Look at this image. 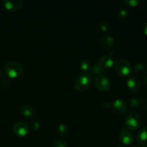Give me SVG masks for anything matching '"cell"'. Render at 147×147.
<instances>
[{
    "mask_svg": "<svg viewBox=\"0 0 147 147\" xmlns=\"http://www.w3.org/2000/svg\"><path fill=\"white\" fill-rule=\"evenodd\" d=\"M93 82L92 76L89 73H83L79 75L74 83L75 88L78 91L84 92L90 88Z\"/></svg>",
    "mask_w": 147,
    "mask_h": 147,
    "instance_id": "obj_1",
    "label": "cell"
},
{
    "mask_svg": "<svg viewBox=\"0 0 147 147\" xmlns=\"http://www.w3.org/2000/svg\"><path fill=\"white\" fill-rule=\"evenodd\" d=\"M24 72L22 65L18 62L10 61L4 65V73L10 78H15L21 76Z\"/></svg>",
    "mask_w": 147,
    "mask_h": 147,
    "instance_id": "obj_2",
    "label": "cell"
},
{
    "mask_svg": "<svg viewBox=\"0 0 147 147\" xmlns=\"http://www.w3.org/2000/svg\"><path fill=\"white\" fill-rule=\"evenodd\" d=\"M116 73L121 77L129 76L132 71V67L130 62L125 58H120L116 61L115 65Z\"/></svg>",
    "mask_w": 147,
    "mask_h": 147,
    "instance_id": "obj_3",
    "label": "cell"
},
{
    "mask_svg": "<svg viewBox=\"0 0 147 147\" xmlns=\"http://www.w3.org/2000/svg\"><path fill=\"white\" fill-rule=\"evenodd\" d=\"M126 129L130 131H135L139 129L142 124V119L139 115L135 112H131L126 115L124 120Z\"/></svg>",
    "mask_w": 147,
    "mask_h": 147,
    "instance_id": "obj_4",
    "label": "cell"
},
{
    "mask_svg": "<svg viewBox=\"0 0 147 147\" xmlns=\"http://www.w3.org/2000/svg\"><path fill=\"white\" fill-rule=\"evenodd\" d=\"M95 86L100 91L107 92L111 88V82L106 76L99 74L97 75L95 78Z\"/></svg>",
    "mask_w": 147,
    "mask_h": 147,
    "instance_id": "obj_5",
    "label": "cell"
},
{
    "mask_svg": "<svg viewBox=\"0 0 147 147\" xmlns=\"http://www.w3.org/2000/svg\"><path fill=\"white\" fill-rule=\"evenodd\" d=\"M113 51L109 53V55H103L98 59L97 63V65L100 67L102 71H105L106 70L110 69L113 65Z\"/></svg>",
    "mask_w": 147,
    "mask_h": 147,
    "instance_id": "obj_6",
    "label": "cell"
},
{
    "mask_svg": "<svg viewBox=\"0 0 147 147\" xmlns=\"http://www.w3.org/2000/svg\"><path fill=\"white\" fill-rule=\"evenodd\" d=\"M30 128L26 122L19 121L14 123L12 126V131L15 135L18 136H25L28 134Z\"/></svg>",
    "mask_w": 147,
    "mask_h": 147,
    "instance_id": "obj_7",
    "label": "cell"
},
{
    "mask_svg": "<svg viewBox=\"0 0 147 147\" xmlns=\"http://www.w3.org/2000/svg\"><path fill=\"white\" fill-rule=\"evenodd\" d=\"M119 140L125 145H131L134 142V136L130 130L123 128L119 134Z\"/></svg>",
    "mask_w": 147,
    "mask_h": 147,
    "instance_id": "obj_8",
    "label": "cell"
},
{
    "mask_svg": "<svg viewBox=\"0 0 147 147\" xmlns=\"http://www.w3.org/2000/svg\"><path fill=\"white\" fill-rule=\"evenodd\" d=\"M111 109L113 113L117 115H121L127 111V103L122 99H116L111 103Z\"/></svg>",
    "mask_w": 147,
    "mask_h": 147,
    "instance_id": "obj_9",
    "label": "cell"
},
{
    "mask_svg": "<svg viewBox=\"0 0 147 147\" xmlns=\"http://www.w3.org/2000/svg\"><path fill=\"white\" fill-rule=\"evenodd\" d=\"M114 43V38L109 34H106L102 36L100 40V46L103 50H107L112 47Z\"/></svg>",
    "mask_w": 147,
    "mask_h": 147,
    "instance_id": "obj_10",
    "label": "cell"
},
{
    "mask_svg": "<svg viewBox=\"0 0 147 147\" xmlns=\"http://www.w3.org/2000/svg\"><path fill=\"white\" fill-rule=\"evenodd\" d=\"M20 113L25 117H33L36 113V109L32 105L28 103H24L22 105L20 109Z\"/></svg>",
    "mask_w": 147,
    "mask_h": 147,
    "instance_id": "obj_11",
    "label": "cell"
},
{
    "mask_svg": "<svg viewBox=\"0 0 147 147\" xmlns=\"http://www.w3.org/2000/svg\"><path fill=\"white\" fill-rule=\"evenodd\" d=\"M126 85H127L128 88L131 92H136L140 88V80L136 76H131L128 79Z\"/></svg>",
    "mask_w": 147,
    "mask_h": 147,
    "instance_id": "obj_12",
    "label": "cell"
},
{
    "mask_svg": "<svg viewBox=\"0 0 147 147\" xmlns=\"http://www.w3.org/2000/svg\"><path fill=\"white\" fill-rule=\"evenodd\" d=\"M136 139L141 146L147 147V126L139 129L136 134Z\"/></svg>",
    "mask_w": 147,
    "mask_h": 147,
    "instance_id": "obj_13",
    "label": "cell"
},
{
    "mask_svg": "<svg viewBox=\"0 0 147 147\" xmlns=\"http://www.w3.org/2000/svg\"><path fill=\"white\" fill-rule=\"evenodd\" d=\"M3 3L5 8L11 11H17L22 5V1L20 0H5Z\"/></svg>",
    "mask_w": 147,
    "mask_h": 147,
    "instance_id": "obj_14",
    "label": "cell"
},
{
    "mask_svg": "<svg viewBox=\"0 0 147 147\" xmlns=\"http://www.w3.org/2000/svg\"><path fill=\"white\" fill-rule=\"evenodd\" d=\"M133 70L136 74H146L147 73V66L143 63H137L134 66Z\"/></svg>",
    "mask_w": 147,
    "mask_h": 147,
    "instance_id": "obj_15",
    "label": "cell"
},
{
    "mask_svg": "<svg viewBox=\"0 0 147 147\" xmlns=\"http://www.w3.org/2000/svg\"><path fill=\"white\" fill-rule=\"evenodd\" d=\"M90 67H91V64H90V62L88 60H83L80 63V67L82 70L83 71H88V70H90Z\"/></svg>",
    "mask_w": 147,
    "mask_h": 147,
    "instance_id": "obj_16",
    "label": "cell"
},
{
    "mask_svg": "<svg viewBox=\"0 0 147 147\" xmlns=\"http://www.w3.org/2000/svg\"><path fill=\"white\" fill-rule=\"evenodd\" d=\"M128 16H129L128 11L127 10L125 9H121L119 11V13H118V18L120 20H121V21L126 20Z\"/></svg>",
    "mask_w": 147,
    "mask_h": 147,
    "instance_id": "obj_17",
    "label": "cell"
},
{
    "mask_svg": "<svg viewBox=\"0 0 147 147\" xmlns=\"http://www.w3.org/2000/svg\"><path fill=\"white\" fill-rule=\"evenodd\" d=\"M142 105V103H141L140 100L137 98H131L129 100V106H131L133 109H135V108H139L140 107V106Z\"/></svg>",
    "mask_w": 147,
    "mask_h": 147,
    "instance_id": "obj_18",
    "label": "cell"
},
{
    "mask_svg": "<svg viewBox=\"0 0 147 147\" xmlns=\"http://www.w3.org/2000/svg\"><path fill=\"white\" fill-rule=\"evenodd\" d=\"M53 147H68V144L63 139H58L54 142Z\"/></svg>",
    "mask_w": 147,
    "mask_h": 147,
    "instance_id": "obj_19",
    "label": "cell"
},
{
    "mask_svg": "<svg viewBox=\"0 0 147 147\" xmlns=\"http://www.w3.org/2000/svg\"><path fill=\"white\" fill-rule=\"evenodd\" d=\"M67 130H68L67 126L65 124H63V123L59 125L58 127H57V131H58V133L61 135L66 134L67 132Z\"/></svg>",
    "mask_w": 147,
    "mask_h": 147,
    "instance_id": "obj_20",
    "label": "cell"
},
{
    "mask_svg": "<svg viewBox=\"0 0 147 147\" xmlns=\"http://www.w3.org/2000/svg\"><path fill=\"white\" fill-rule=\"evenodd\" d=\"M140 1L139 0H124L123 3H124L126 5L129 6V7H136L138 4H139Z\"/></svg>",
    "mask_w": 147,
    "mask_h": 147,
    "instance_id": "obj_21",
    "label": "cell"
},
{
    "mask_svg": "<svg viewBox=\"0 0 147 147\" xmlns=\"http://www.w3.org/2000/svg\"><path fill=\"white\" fill-rule=\"evenodd\" d=\"M110 28L109 23L107 21H103L100 24V29L102 32H107Z\"/></svg>",
    "mask_w": 147,
    "mask_h": 147,
    "instance_id": "obj_22",
    "label": "cell"
},
{
    "mask_svg": "<svg viewBox=\"0 0 147 147\" xmlns=\"http://www.w3.org/2000/svg\"><path fill=\"white\" fill-rule=\"evenodd\" d=\"M91 72L93 73V74H96V75L102 74V73H103V71L100 70V67H99L97 65H95L92 67Z\"/></svg>",
    "mask_w": 147,
    "mask_h": 147,
    "instance_id": "obj_23",
    "label": "cell"
},
{
    "mask_svg": "<svg viewBox=\"0 0 147 147\" xmlns=\"http://www.w3.org/2000/svg\"><path fill=\"white\" fill-rule=\"evenodd\" d=\"M31 126H32V129H34V131H37L40 129V123H39L37 120H34L33 121H32Z\"/></svg>",
    "mask_w": 147,
    "mask_h": 147,
    "instance_id": "obj_24",
    "label": "cell"
},
{
    "mask_svg": "<svg viewBox=\"0 0 147 147\" xmlns=\"http://www.w3.org/2000/svg\"><path fill=\"white\" fill-rule=\"evenodd\" d=\"M1 84H2V86L4 88H8L10 86V84H11V82L8 79H5L4 80H3Z\"/></svg>",
    "mask_w": 147,
    "mask_h": 147,
    "instance_id": "obj_25",
    "label": "cell"
},
{
    "mask_svg": "<svg viewBox=\"0 0 147 147\" xmlns=\"http://www.w3.org/2000/svg\"><path fill=\"white\" fill-rule=\"evenodd\" d=\"M103 106H104L105 108H109L111 106V103H110V102L109 101H106L103 103Z\"/></svg>",
    "mask_w": 147,
    "mask_h": 147,
    "instance_id": "obj_26",
    "label": "cell"
},
{
    "mask_svg": "<svg viewBox=\"0 0 147 147\" xmlns=\"http://www.w3.org/2000/svg\"><path fill=\"white\" fill-rule=\"evenodd\" d=\"M144 33L145 35L147 36V22L144 26Z\"/></svg>",
    "mask_w": 147,
    "mask_h": 147,
    "instance_id": "obj_27",
    "label": "cell"
},
{
    "mask_svg": "<svg viewBox=\"0 0 147 147\" xmlns=\"http://www.w3.org/2000/svg\"><path fill=\"white\" fill-rule=\"evenodd\" d=\"M144 83L147 84V73L145 74L144 77Z\"/></svg>",
    "mask_w": 147,
    "mask_h": 147,
    "instance_id": "obj_28",
    "label": "cell"
},
{
    "mask_svg": "<svg viewBox=\"0 0 147 147\" xmlns=\"http://www.w3.org/2000/svg\"><path fill=\"white\" fill-rule=\"evenodd\" d=\"M3 77V74H2V72L0 70V80H1V78H2Z\"/></svg>",
    "mask_w": 147,
    "mask_h": 147,
    "instance_id": "obj_29",
    "label": "cell"
},
{
    "mask_svg": "<svg viewBox=\"0 0 147 147\" xmlns=\"http://www.w3.org/2000/svg\"><path fill=\"white\" fill-rule=\"evenodd\" d=\"M132 147H139V146H132Z\"/></svg>",
    "mask_w": 147,
    "mask_h": 147,
    "instance_id": "obj_30",
    "label": "cell"
},
{
    "mask_svg": "<svg viewBox=\"0 0 147 147\" xmlns=\"http://www.w3.org/2000/svg\"><path fill=\"white\" fill-rule=\"evenodd\" d=\"M118 147H123V146H118Z\"/></svg>",
    "mask_w": 147,
    "mask_h": 147,
    "instance_id": "obj_31",
    "label": "cell"
}]
</instances>
